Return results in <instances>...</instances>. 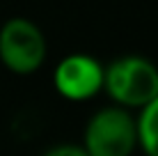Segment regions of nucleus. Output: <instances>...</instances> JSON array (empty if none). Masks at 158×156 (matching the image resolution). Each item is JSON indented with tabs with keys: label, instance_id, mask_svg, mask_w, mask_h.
Returning <instances> with one entry per match:
<instances>
[{
	"label": "nucleus",
	"instance_id": "4",
	"mask_svg": "<svg viewBox=\"0 0 158 156\" xmlns=\"http://www.w3.org/2000/svg\"><path fill=\"white\" fill-rule=\"evenodd\" d=\"M53 85L67 101H89L103 92V64L89 53H71L57 62Z\"/></svg>",
	"mask_w": 158,
	"mask_h": 156
},
{
	"label": "nucleus",
	"instance_id": "3",
	"mask_svg": "<svg viewBox=\"0 0 158 156\" xmlns=\"http://www.w3.org/2000/svg\"><path fill=\"white\" fill-rule=\"evenodd\" d=\"M46 35L35 21L14 16L0 25V62L16 76H30L46 62Z\"/></svg>",
	"mask_w": 158,
	"mask_h": 156
},
{
	"label": "nucleus",
	"instance_id": "6",
	"mask_svg": "<svg viewBox=\"0 0 158 156\" xmlns=\"http://www.w3.org/2000/svg\"><path fill=\"white\" fill-rule=\"evenodd\" d=\"M41 156H89V154L83 149V145L62 142V145H53V147H48Z\"/></svg>",
	"mask_w": 158,
	"mask_h": 156
},
{
	"label": "nucleus",
	"instance_id": "2",
	"mask_svg": "<svg viewBox=\"0 0 158 156\" xmlns=\"http://www.w3.org/2000/svg\"><path fill=\"white\" fill-rule=\"evenodd\" d=\"M138 147L135 117L128 108L108 106L87 120L83 149L89 156H131Z\"/></svg>",
	"mask_w": 158,
	"mask_h": 156
},
{
	"label": "nucleus",
	"instance_id": "5",
	"mask_svg": "<svg viewBox=\"0 0 158 156\" xmlns=\"http://www.w3.org/2000/svg\"><path fill=\"white\" fill-rule=\"evenodd\" d=\"M135 131L138 147L147 156H158V94L140 108V115L135 117Z\"/></svg>",
	"mask_w": 158,
	"mask_h": 156
},
{
	"label": "nucleus",
	"instance_id": "1",
	"mask_svg": "<svg viewBox=\"0 0 158 156\" xmlns=\"http://www.w3.org/2000/svg\"><path fill=\"white\" fill-rule=\"evenodd\" d=\"M103 92L122 108L140 110L158 94V67L142 55H122L103 67Z\"/></svg>",
	"mask_w": 158,
	"mask_h": 156
}]
</instances>
